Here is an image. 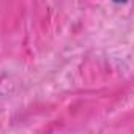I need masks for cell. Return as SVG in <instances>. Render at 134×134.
I'll use <instances>...</instances> for the list:
<instances>
[{
  "label": "cell",
  "instance_id": "6da1fadb",
  "mask_svg": "<svg viewBox=\"0 0 134 134\" xmlns=\"http://www.w3.org/2000/svg\"><path fill=\"white\" fill-rule=\"evenodd\" d=\"M115 2H126V0H115Z\"/></svg>",
  "mask_w": 134,
  "mask_h": 134
}]
</instances>
